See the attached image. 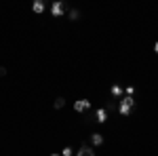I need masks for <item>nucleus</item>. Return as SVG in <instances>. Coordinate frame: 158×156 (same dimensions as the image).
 Returning <instances> with one entry per match:
<instances>
[{
	"label": "nucleus",
	"mask_w": 158,
	"mask_h": 156,
	"mask_svg": "<svg viewBox=\"0 0 158 156\" xmlns=\"http://www.w3.org/2000/svg\"><path fill=\"white\" fill-rule=\"evenodd\" d=\"M133 108H135V97L133 95L120 97V108H118V112H120L122 116H129V114L133 112Z\"/></svg>",
	"instance_id": "nucleus-1"
},
{
	"label": "nucleus",
	"mask_w": 158,
	"mask_h": 156,
	"mask_svg": "<svg viewBox=\"0 0 158 156\" xmlns=\"http://www.w3.org/2000/svg\"><path fill=\"white\" fill-rule=\"evenodd\" d=\"M63 13H65V4H63L61 0H55V2L51 4V15H53V17H61Z\"/></svg>",
	"instance_id": "nucleus-2"
},
{
	"label": "nucleus",
	"mask_w": 158,
	"mask_h": 156,
	"mask_svg": "<svg viewBox=\"0 0 158 156\" xmlns=\"http://www.w3.org/2000/svg\"><path fill=\"white\" fill-rule=\"evenodd\" d=\"M74 110H76L78 114H82L86 110H91V101H89V99H78V101H74Z\"/></svg>",
	"instance_id": "nucleus-3"
},
{
	"label": "nucleus",
	"mask_w": 158,
	"mask_h": 156,
	"mask_svg": "<svg viewBox=\"0 0 158 156\" xmlns=\"http://www.w3.org/2000/svg\"><path fill=\"white\" fill-rule=\"evenodd\" d=\"M44 9H47L44 0H32V11L36 13V15H40V13H44Z\"/></svg>",
	"instance_id": "nucleus-4"
},
{
	"label": "nucleus",
	"mask_w": 158,
	"mask_h": 156,
	"mask_svg": "<svg viewBox=\"0 0 158 156\" xmlns=\"http://www.w3.org/2000/svg\"><path fill=\"white\" fill-rule=\"evenodd\" d=\"M95 120H97V122H106V120H108V110H103V108L95 110Z\"/></svg>",
	"instance_id": "nucleus-5"
},
{
	"label": "nucleus",
	"mask_w": 158,
	"mask_h": 156,
	"mask_svg": "<svg viewBox=\"0 0 158 156\" xmlns=\"http://www.w3.org/2000/svg\"><path fill=\"white\" fill-rule=\"evenodd\" d=\"M76 156H95V150L89 145H80V150L76 152Z\"/></svg>",
	"instance_id": "nucleus-6"
},
{
	"label": "nucleus",
	"mask_w": 158,
	"mask_h": 156,
	"mask_svg": "<svg viewBox=\"0 0 158 156\" xmlns=\"http://www.w3.org/2000/svg\"><path fill=\"white\" fill-rule=\"evenodd\" d=\"M91 144L93 145H103V135H101V133H93V135H91Z\"/></svg>",
	"instance_id": "nucleus-7"
},
{
	"label": "nucleus",
	"mask_w": 158,
	"mask_h": 156,
	"mask_svg": "<svg viewBox=\"0 0 158 156\" xmlns=\"http://www.w3.org/2000/svg\"><path fill=\"white\" fill-rule=\"evenodd\" d=\"M110 93H112V97H122V89L118 84H114V86L110 89Z\"/></svg>",
	"instance_id": "nucleus-8"
},
{
	"label": "nucleus",
	"mask_w": 158,
	"mask_h": 156,
	"mask_svg": "<svg viewBox=\"0 0 158 156\" xmlns=\"http://www.w3.org/2000/svg\"><path fill=\"white\" fill-rule=\"evenodd\" d=\"M53 106H55V110H61V108H63V106H65V97H57Z\"/></svg>",
	"instance_id": "nucleus-9"
},
{
	"label": "nucleus",
	"mask_w": 158,
	"mask_h": 156,
	"mask_svg": "<svg viewBox=\"0 0 158 156\" xmlns=\"http://www.w3.org/2000/svg\"><path fill=\"white\" fill-rule=\"evenodd\" d=\"M68 15H70V19H72V21H76V19L80 17V11H78V9H70V13H68Z\"/></svg>",
	"instance_id": "nucleus-10"
},
{
	"label": "nucleus",
	"mask_w": 158,
	"mask_h": 156,
	"mask_svg": "<svg viewBox=\"0 0 158 156\" xmlns=\"http://www.w3.org/2000/svg\"><path fill=\"white\" fill-rule=\"evenodd\" d=\"M61 156H72V148H70V145H65V148L61 150Z\"/></svg>",
	"instance_id": "nucleus-11"
},
{
	"label": "nucleus",
	"mask_w": 158,
	"mask_h": 156,
	"mask_svg": "<svg viewBox=\"0 0 158 156\" xmlns=\"http://www.w3.org/2000/svg\"><path fill=\"white\" fill-rule=\"evenodd\" d=\"M0 76H6V68H2V65H0Z\"/></svg>",
	"instance_id": "nucleus-12"
},
{
	"label": "nucleus",
	"mask_w": 158,
	"mask_h": 156,
	"mask_svg": "<svg viewBox=\"0 0 158 156\" xmlns=\"http://www.w3.org/2000/svg\"><path fill=\"white\" fill-rule=\"evenodd\" d=\"M154 51H156V53H158V42H156V44H154Z\"/></svg>",
	"instance_id": "nucleus-13"
},
{
	"label": "nucleus",
	"mask_w": 158,
	"mask_h": 156,
	"mask_svg": "<svg viewBox=\"0 0 158 156\" xmlns=\"http://www.w3.org/2000/svg\"><path fill=\"white\" fill-rule=\"evenodd\" d=\"M51 156H61V154H51Z\"/></svg>",
	"instance_id": "nucleus-14"
}]
</instances>
